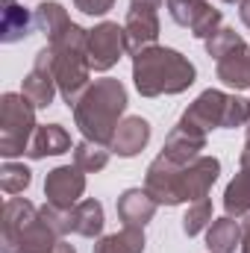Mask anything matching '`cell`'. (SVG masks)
Listing matches in <instances>:
<instances>
[{
	"label": "cell",
	"instance_id": "cell-3",
	"mask_svg": "<svg viewBox=\"0 0 250 253\" xmlns=\"http://www.w3.org/2000/svg\"><path fill=\"white\" fill-rule=\"evenodd\" d=\"M183 121L200 126L203 132L212 129V126L233 129V126H242L250 121V100H242L236 94H224V91L209 88L186 109Z\"/></svg>",
	"mask_w": 250,
	"mask_h": 253
},
{
	"label": "cell",
	"instance_id": "cell-29",
	"mask_svg": "<svg viewBox=\"0 0 250 253\" xmlns=\"http://www.w3.org/2000/svg\"><path fill=\"white\" fill-rule=\"evenodd\" d=\"M239 6H242V21H245V24L250 27V0H242Z\"/></svg>",
	"mask_w": 250,
	"mask_h": 253
},
{
	"label": "cell",
	"instance_id": "cell-18",
	"mask_svg": "<svg viewBox=\"0 0 250 253\" xmlns=\"http://www.w3.org/2000/svg\"><path fill=\"white\" fill-rule=\"evenodd\" d=\"M100 230H103V206L97 200H80L71 209V233L94 239L100 236Z\"/></svg>",
	"mask_w": 250,
	"mask_h": 253
},
{
	"label": "cell",
	"instance_id": "cell-5",
	"mask_svg": "<svg viewBox=\"0 0 250 253\" xmlns=\"http://www.w3.org/2000/svg\"><path fill=\"white\" fill-rule=\"evenodd\" d=\"M126 50V33L124 27L112 24V21H103L100 27H94L88 33V65L94 71H109L112 65L124 56Z\"/></svg>",
	"mask_w": 250,
	"mask_h": 253
},
{
	"label": "cell",
	"instance_id": "cell-15",
	"mask_svg": "<svg viewBox=\"0 0 250 253\" xmlns=\"http://www.w3.org/2000/svg\"><path fill=\"white\" fill-rule=\"evenodd\" d=\"M218 80H224L230 88H250V47L242 44L239 50L218 59Z\"/></svg>",
	"mask_w": 250,
	"mask_h": 253
},
{
	"label": "cell",
	"instance_id": "cell-20",
	"mask_svg": "<svg viewBox=\"0 0 250 253\" xmlns=\"http://www.w3.org/2000/svg\"><path fill=\"white\" fill-rule=\"evenodd\" d=\"M94 253H144V233L141 227H124L121 233H112V236H103Z\"/></svg>",
	"mask_w": 250,
	"mask_h": 253
},
{
	"label": "cell",
	"instance_id": "cell-6",
	"mask_svg": "<svg viewBox=\"0 0 250 253\" xmlns=\"http://www.w3.org/2000/svg\"><path fill=\"white\" fill-rule=\"evenodd\" d=\"M168 12L180 27L191 30L194 39L209 42L221 27V12L212 9L206 0H168Z\"/></svg>",
	"mask_w": 250,
	"mask_h": 253
},
{
	"label": "cell",
	"instance_id": "cell-16",
	"mask_svg": "<svg viewBox=\"0 0 250 253\" xmlns=\"http://www.w3.org/2000/svg\"><path fill=\"white\" fill-rule=\"evenodd\" d=\"M3 3V42L12 44V42H21L33 33V24H36V15H30L24 6H18L15 0H0Z\"/></svg>",
	"mask_w": 250,
	"mask_h": 253
},
{
	"label": "cell",
	"instance_id": "cell-28",
	"mask_svg": "<svg viewBox=\"0 0 250 253\" xmlns=\"http://www.w3.org/2000/svg\"><path fill=\"white\" fill-rule=\"evenodd\" d=\"M50 253H77V251H74V248H71L68 242H62V239H59V242L53 245V251H50Z\"/></svg>",
	"mask_w": 250,
	"mask_h": 253
},
{
	"label": "cell",
	"instance_id": "cell-12",
	"mask_svg": "<svg viewBox=\"0 0 250 253\" xmlns=\"http://www.w3.org/2000/svg\"><path fill=\"white\" fill-rule=\"evenodd\" d=\"M156 200L141 189H126L118 197V215L124 221V227H144L153 215H156Z\"/></svg>",
	"mask_w": 250,
	"mask_h": 253
},
{
	"label": "cell",
	"instance_id": "cell-10",
	"mask_svg": "<svg viewBox=\"0 0 250 253\" xmlns=\"http://www.w3.org/2000/svg\"><path fill=\"white\" fill-rule=\"evenodd\" d=\"M56 88H59V85H56V80H53L50 65H47V59H44V53H39V56H36V65H33V71H30L27 80H24L21 94H24L36 109H44V106L53 103Z\"/></svg>",
	"mask_w": 250,
	"mask_h": 253
},
{
	"label": "cell",
	"instance_id": "cell-9",
	"mask_svg": "<svg viewBox=\"0 0 250 253\" xmlns=\"http://www.w3.org/2000/svg\"><path fill=\"white\" fill-rule=\"evenodd\" d=\"M124 33H126V47H129L132 56L147 50V47H153V42L159 36V15H156V9L132 6L129 15H126Z\"/></svg>",
	"mask_w": 250,
	"mask_h": 253
},
{
	"label": "cell",
	"instance_id": "cell-25",
	"mask_svg": "<svg viewBox=\"0 0 250 253\" xmlns=\"http://www.w3.org/2000/svg\"><path fill=\"white\" fill-rule=\"evenodd\" d=\"M74 6L85 15H106L115 6V0H74Z\"/></svg>",
	"mask_w": 250,
	"mask_h": 253
},
{
	"label": "cell",
	"instance_id": "cell-26",
	"mask_svg": "<svg viewBox=\"0 0 250 253\" xmlns=\"http://www.w3.org/2000/svg\"><path fill=\"white\" fill-rule=\"evenodd\" d=\"M242 253H250V215L242 224Z\"/></svg>",
	"mask_w": 250,
	"mask_h": 253
},
{
	"label": "cell",
	"instance_id": "cell-8",
	"mask_svg": "<svg viewBox=\"0 0 250 253\" xmlns=\"http://www.w3.org/2000/svg\"><path fill=\"white\" fill-rule=\"evenodd\" d=\"M206 147V132L200 126L188 124L180 118V124L174 126L165 138V147H162V156L168 162H177V165H188L191 159L200 156V150Z\"/></svg>",
	"mask_w": 250,
	"mask_h": 253
},
{
	"label": "cell",
	"instance_id": "cell-13",
	"mask_svg": "<svg viewBox=\"0 0 250 253\" xmlns=\"http://www.w3.org/2000/svg\"><path fill=\"white\" fill-rule=\"evenodd\" d=\"M147 141H150V124H147L144 118L132 115V118H124V121L118 124L115 138H112L109 147H112L118 156H135Z\"/></svg>",
	"mask_w": 250,
	"mask_h": 253
},
{
	"label": "cell",
	"instance_id": "cell-14",
	"mask_svg": "<svg viewBox=\"0 0 250 253\" xmlns=\"http://www.w3.org/2000/svg\"><path fill=\"white\" fill-rule=\"evenodd\" d=\"M71 150V135L68 129L59 124H44L33 132V141L27 147V156L30 159H42V156H59Z\"/></svg>",
	"mask_w": 250,
	"mask_h": 253
},
{
	"label": "cell",
	"instance_id": "cell-22",
	"mask_svg": "<svg viewBox=\"0 0 250 253\" xmlns=\"http://www.w3.org/2000/svg\"><path fill=\"white\" fill-rule=\"evenodd\" d=\"M209 221H212V200L209 197H200V200H194L188 206L186 218H183V233L186 236H197Z\"/></svg>",
	"mask_w": 250,
	"mask_h": 253
},
{
	"label": "cell",
	"instance_id": "cell-21",
	"mask_svg": "<svg viewBox=\"0 0 250 253\" xmlns=\"http://www.w3.org/2000/svg\"><path fill=\"white\" fill-rule=\"evenodd\" d=\"M106 162H109V150L97 141L85 138L74 147V165L80 171H100V168H106Z\"/></svg>",
	"mask_w": 250,
	"mask_h": 253
},
{
	"label": "cell",
	"instance_id": "cell-4",
	"mask_svg": "<svg viewBox=\"0 0 250 253\" xmlns=\"http://www.w3.org/2000/svg\"><path fill=\"white\" fill-rule=\"evenodd\" d=\"M36 106L24 94H3L0 100V153L6 159L27 153L36 132Z\"/></svg>",
	"mask_w": 250,
	"mask_h": 253
},
{
	"label": "cell",
	"instance_id": "cell-24",
	"mask_svg": "<svg viewBox=\"0 0 250 253\" xmlns=\"http://www.w3.org/2000/svg\"><path fill=\"white\" fill-rule=\"evenodd\" d=\"M30 183H33L30 168H24V165H12V162L3 165V171H0V189L6 191V194H18V191L27 189Z\"/></svg>",
	"mask_w": 250,
	"mask_h": 253
},
{
	"label": "cell",
	"instance_id": "cell-11",
	"mask_svg": "<svg viewBox=\"0 0 250 253\" xmlns=\"http://www.w3.org/2000/svg\"><path fill=\"white\" fill-rule=\"evenodd\" d=\"M39 218L36 206L24 197H12L3 209V253H15L18 239L24 236V230Z\"/></svg>",
	"mask_w": 250,
	"mask_h": 253
},
{
	"label": "cell",
	"instance_id": "cell-27",
	"mask_svg": "<svg viewBox=\"0 0 250 253\" xmlns=\"http://www.w3.org/2000/svg\"><path fill=\"white\" fill-rule=\"evenodd\" d=\"M165 0H132V6H144V9H159Z\"/></svg>",
	"mask_w": 250,
	"mask_h": 253
},
{
	"label": "cell",
	"instance_id": "cell-23",
	"mask_svg": "<svg viewBox=\"0 0 250 253\" xmlns=\"http://www.w3.org/2000/svg\"><path fill=\"white\" fill-rule=\"evenodd\" d=\"M245 42H242V36L236 33V30H230V27H221L209 42H206V50H209V56H215V59H224L227 53H233V50H239Z\"/></svg>",
	"mask_w": 250,
	"mask_h": 253
},
{
	"label": "cell",
	"instance_id": "cell-1",
	"mask_svg": "<svg viewBox=\"0 0 250 253\" xmlns=\"http://www.w3.org/2000/svg\"><path fill=\"white\" fill-rule=\"evenodd\" d=\"M197 71L183 53L171 47H147L132 56V80L138 94L159 97V94H180L194 83Z\"/></svg>",
	"mask_w": 250,
	"mask_h": 253
},
{
	"label": "cell",
	"instance_id": "cell-17",
	"mask_svg": "<svg viewBox=\"0 0 250 253\" xmlns=\"http://www.w3.org/2000/svg\"><path fill=\"white\" fill-rule=\"evenodd\" d=\"M36 24L44 30V36H47L50 44L59 42L62 36H68V33L74 30V21L68 18V12H65L62 3H42V6L36 9Z\"/></svg>",
	"mask_w": 250,
	"mask_h": 253
},
{
	"label": "cell",
	"instance_id": "cell-7",
	"mask_svg": "<svg viewBox=\"0 0 250 253\" xmlns=\"http://www.w3.org/2000/svg\"><path fill=\"white\" fill-rule=\"evenodd\" d=\"M85 191V177L80 174V168L74 165H62V168H53L44 180V194H47V203L56 206V209H74L80 203Z\"/></svg>",
	"mask_w": 250,
	"mask_h": 253
},
{
	"label": "cell",
	"instance_id": "cell-19",
	"mask_svg": "<svg viewBox=\"0 0 250 253\" xmlns=\"http://www.w3.org/2000/svg\"><path fill=\"white\" fill-rule=\"evenodd\" d=\"M239 242H242V227L233 221V215L212 221V227L206 233V245L212 253H236Z\"/></svg>",
	"mask_w": 250,
	"mask_h": 253
},
{
	"label": "cell",
	"instance_id": "cell-30",
	"mask_svg": "<svg viewBox=\"0 0 250 253\" xmlns=\"http://www.w3.org/2000/svg\"><path fill=\"white\" fill-rule=\"evenodd\" d=\"M224 3H242V0H224Z\"/></svg>",
	"mask_w": 250,
	"mask_h": 253
},
{
	"label": "cell",
	"instance_id": "cell-2",
	"mask_svg": "<svg viewBox=\"0 0 250 253\" xmlns=\"http://www.w3.org/2000/svg\"><path fill=\"white\" fill-rule=\"evenodd\" d=\"M126 109V91L118 80H97L94 85L85 88V94L74 106L77 126L88 141L97 144H112L118 118Z\"/></svg>",
	"mask_w": 250,
	"mask_h": 253
}]
</instances>
